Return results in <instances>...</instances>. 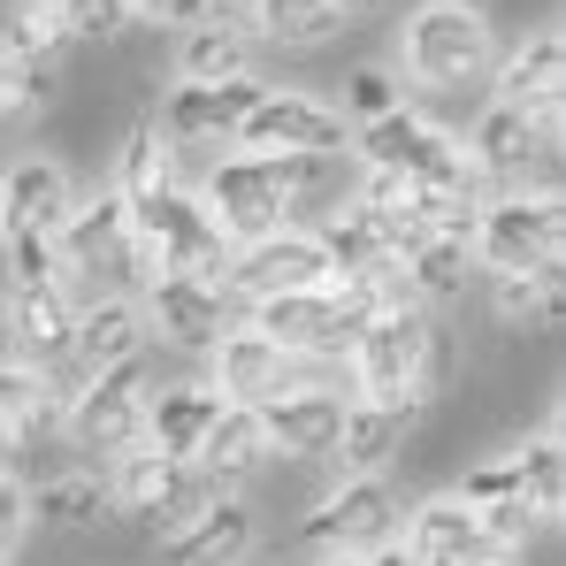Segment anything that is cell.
Returning a JSON list of instances; mask_svg holds the SVG:
<instances>
[{
  "label": "cell",
  "instance_id": "f35d334b",
  "mask_svg": "<svg viewBox=\"0 0 566 566\" xmlns=\"http://www.w3.org/2000/svg\"><path fill=\"white\" fill-rule=\"evenodd\" d=\"M452 497H460V505H474V513H497V505H528V490H521V468H513V452H497V460L468 468ZM528 513H536V505H528Z\"/></svg>",
  "mask_w": 566,
  "mask_h": 566
},
{
  "label": "cell",
  "instance_id": "b9f144b4",
  "mask_svg": "<svg viewBox=\"0 0 566 566\" xmlns=\"http://www.w3.org/2000/svg\"><path fill=\"white\" fill-rule=\"evenodd\" d=\"M23 536H31V490L0 468V566L23 552Z\"/></svg>",
  "mask_w": 566,
  "mask_h": 566
},
{
  "label": "cell",
  "instance_id": "30bf717a",
  "mask_svg": "<svg viewBox=\"0 0 566 566\" xmlns=\"http://www.w3.org/2000/svg\"><path fill=\"white\" fill-rule=\"evenodd\" d=\"M322 283H337V269H329V253H322V238H314L306 222L269 230V238H253V245H230V261H222L230 306H261V298L322 291Z\"/></svg>",
  "mask_w": 566,
  "mask_h": 566
},
{
  "label": "cell",
  "instance_id": "4dcf8cb0",
  "mask_svg": "<svg viewBox=\"0 0 566 566\" xmlns=\"http://www.w3.org/2000/svg\"><path fill=\"white\" fill-rule=\"evenodd\" d=\"M245 31L269 39V46H291V54H314V46H329L345 31V15L329 0H253V23Z\"/></svg>",
  "mask_w": 566,
  "mask_h": 566
},
{
  "label": "cell",
  "instance_id": "83f0119b",
  "mask_svg": "<svg viewBox=\"0 0 566 566\" xmlns=\"http://www.w3.org/2000/svg\"><path fill=\"white\" fill-rule=\"evenodd\" d=\"M552 138H559V130H544V123H528V115H513V107H497V99H490V107L474 115V130L460 138V146H468L474 177L490 185V177H513V169H521L528 154H544Z\"/></svg>",
  "mask_w": 566,
  "mask_h": 566
},
{
  "label": "cell",
  "instance_id": "ba28073f",
  "mask_svg": "<svg viewBox=\"0 0 566 566\" xmlns=\"http://www.w3.org/2000/svg\"><path fill=\"white\" fill-rule=\"evenodd\" d=\"M130 230H138V253H146V276H199L222 283V261H230V238L214 230V214L199 207L191 185H169L154 199L130 207Z\"/></svg>",
  "mask_w": 566,
  "mask_h": 566
},
{
  "label": "cell",
  "instance_id": "f1b7e54d",
  "mask_svg": "<svg viewBox=\"0 0 566 566\" xmlns=\"http://www.w3.org/2000/svg\"><path fill=\"white\" fill-rule=\"evenodd\" d=\"M230 77H253V31L238 15H214L177 39V85H230Z\"/></svg>",
  "mask_w": 566,
  "mask_h": 566
},
{
  "label": "cell",
  "instance_id": "1f68e13d",
  "mask_svg": "<svg viewBox=\"0 0 566 566\" xmlns=\"http://www.w3.org/2000/svg\"><path fill=\"white\" fill-rule=\"evenodd\" d=\"M70 46H77V39H70V23H62V0H8V8H0V54H15V62H54V70H62Z\"/></svg>",
  "mask_w": 566,
  "mask_h": 566
},
{
  "label": "cell",
  "instance_id": "ee69618b",
  "mask_svg": "<svg viewBox=\"0 0 566 566\" xmlns=\"http://www.w3.org/2000/svg\"><path fill=\"white\" fill-rule=\"evenodd\" d=\"M360 566H421V559L406 552V536H390V544H376V552H368Z\"/></svg>",
  "mask_w": 566,
  "mask_h": 566
},
{
  "label": "cell",
  "instance_id": "5b68a950",
  "mask_svg": "<svg viewBox=\"0 0 566 566\" xmlns=\"http://www.w3.org/2000/svg\"><path fill=\"white\" fill-rule=\"evenodd\" d=\"M353 154H360L368 177H390V185H406V191H490L474 177L460 130H444V123H429V115H413V107L368 123V130L353 138Z\"/></svg>",
  "mask_w": 566,
  "mask_h": 566
},
{
  "label": "cell",
  "instance_id": "836d02e7",
  "mask_svg": "<svg viewBox=\"0 0 566 566\" xmlns=\"http://www.w3.org/2000/svg\"><path fill=\"white\" fill-rule=\"evenodd\" d=\"M398 276L406 291L437 314V306H452V298H468V276H474V253L468 245H452V238H421L406 261H398Z\"/></svg>",
  "mask_w": 566,
  "mask_h": 566
},
{
  "label": "cell",
  "instance_id": "8fae6325",
  "mask_svg": "<svg viewBox=\"0 0 566 566\" xmlns=\"http://www.w3.org/2000/svg\"><path fill=\"white\" fill-rule=\"evenodd\" d=\"M398 521H406V505H398V490H390L382 474H345V482L298 521V536H306L322 559H368L376 544L398 536Z\"/></svg>",
  "mask_w": 566,
  "mask_h": 566
},
{
  "label": "cell",
  "instance_id": "277c9868",
  "mask_svg": "<svg viewBox=\"0 0 566 566\" xmlns=\"http://www.w3.org/2000/svg\"><path fill=\"white\" fill-rule=\"evenodd\" d=\"M474 269L490 276H559L566 261V199L559 191H490L468 238Z\"/></svg>",
  "mask_w": 566,
  "mask_h": 566
},
{
  "label": "cell",
  "instance_id": "ac0fdd59",
  "mask_svg": "<svg viewBox=\"0 0 566 566\" xmlns=\"http://www.w3.org/2000/svg\"><path fill=\"white\" fill-rule=\"evenodd\" d=\"M0 322H8V345H15L23 368L54 376L70 360V337H77V291L70 283H8Z\"/></svg>",
  "mask_w": 566,
  "mask_h": 566
},
{
  "label": "cell",
  "instance_id": "7dc6e473",
  "mask_svg": "<svg viewBox=\"0 0 566 566\" xmlns=\"http://www.w3.org/2000/svg\"><path fill=\"white\" fill-rule=\"evenodd\" d=\"M322 566H360V559H322Z\"/></svg>",
  "mask_w": 566,
  "mask_h": 566
},
{
  "label": "cell",
  "instance_id": "e575fe53",
  "mask_svg": "<svg viewBox=\"0 0 566 566\" xmlns=\"http://www.w3.org/2000/svg\"><path fill=\"white\" fill-rule=\"evenodd\" d=\"M513 468H521V490H528L536 521L552 528L566 513V437H559V421H544L536 437H521V444H513Z\"/></svg>",
  "mask_w": 566,
  "mask_h": 566
},
{
  "label": "cell",
  "instance_id": "44dd1931",
  "mask_svg": "<svg viewBox=\"0 0 566 566\" xmlns=\"http://www.w3.org/2000/svg\"><path fill=\"white\" fill-rule=\"evenodd\" d=\"M77 207V177L54 154H23L0 169V245L31 238V230H62V214Z\"/></svg>",
  "mask_w": 566,
  "mask_h": 566
},
{
  "label": "cell",
  "instance_id": "d4e9b609",
  "mask_svg": "<svg viewBox=\"0 0 566 566\" xmlns=\"http://www.w3.org/2000/svg\"><path fill=\"white\" fill-rule=\"evenodd\" d=\"M214 413H222V398L207 390V376L191 382H154V398H146V444L161 452V460H191L199 452V437L214 429Z\"/></svg>",
  "mask_w": 566,
  "mask_h": 566
},
{
  "label": "cell",
  "instance_id": "d6986e66",
  "mask_svg": "<svg viewBox=\"0 0 566 566\" xmlns=\"http://www.w3.org/2000/svg\"><path fill=\"white\" fill-rule=\"evenodd\" d=\"M261 544V521L238 490H214L191 521H177L161 536V566H245Z\"/></svg>",
  "mask_w": 566,
  "mask_h": 566
},
{
  "label": "cell",
  "instance_id": "bcb514c9",
  "mask_svg": "<svg viewBox=\"0 0 566 566\" xmlns=\"http://www.w3.org/2000/svg\"><path fill=\"white\" fill-rule=\"evenodd\" d=\"M214 15H253V0H214Z\"/></svg>",
  "mask_w": 566,
  "mask_h": 566
},
{
  "label": "cell",
  "instance_id": "603a6c76",
  "mask_svg": "<svg viewBox=\"0 0 566 566\" xmlns=\"http://www.w3.org/2000/svg\"><path fill=\"white\" fill-rule=\"evenodd\" d=\"M337 429H345V390L314 382V390H291L276 406H261V437H269V460H329L337 452Z\"/></svg>",
  "mask_w": 566,
  "mask_h": 566
},
{
  "label": "cell",
  "instance_id": "74e56055",
  "mask_svg": "<svg viewBox=\"0 0 566 566\" xmlns=\"http://www.w3.org/2000/svg\"><path fill=\"white\" fill-rule=\"evenodd\" d=\"M337 93H345V107H337V123H345V130H368V123H382V115H398V107H406V85H398V70H390V62H360V70H345V85H337Z\"/></svg>",
  "mask_w": 566,
  "mask_h": 566
},
{
  "label": "cell",
  "instance_id": "ab89813d",
  "mask_svg": "<svg viewBox=\"0 0 566 566\" xmlns=\"http://www.w3.org/2000/svg\"><path fill=\"white\" fill-rule=\"evenodd\" d=\"M8 283H70V261L54 245V230H31V238H8Z\"/></svg>",
  "mask_w": 566,
  "mask_h": 566
},
{
  "label": "cell",
  "instance_id": "4316f807",
  "mask_svg": "<svg viewBox=\"0 0 566 566\" xmlns=\"http://www.w3.org/2000/svg\"><path fill=\"white\" fill-rule=\"evenodd\" d=\"M191 468H199V482H207V490H238V482H253V474L269 468L261 413H253V406H222V413H214V429L199 437Z\"/></svg>",
  "mask_w": 566,
  "mask_h": 566
},
{
  "label": "cell",
  "instance_id": "3957f363",
  "mask_svg": "<svg viewBox=\"0 0 566 566\" xmlns=\"http://www.w3.org/2000/svg\"><path fill=\"white\" fill-rule=\"evenodd\" d=\"M497 70V31L474 0H429L398 31V85L413 93H468Z\"/></svg>",
  "mask_w": 566,
  "mask_h": 566
},
{
  "label": "cell",
  "instance_id": "2e32d148",
  "mask_svg": "<svg viewBox=\"0 0 566 566\" xmlns=\"http://www.w3.org/2000/svg\"><path fill=\"white\" fill-rule=\"evenodd\" d=\"M54 245H62L70 276H138V283H146V253H138L130 207H123L115 191H85V199L62 214Z\"/></svg>",
  "mask_w": 566,
  "mask_h": 566
},
{
  "label": "cell",
  "instance_id": "7402d4cb",
  "mask_svg": "<svg viewBox=\"0 0 566 566\" xmlns=\"http://www.w3.org/2000/svg\"><path fill=\"white\" fill-rule=\"evenodd\" d=\"M421 429V406L413 398H345V429H337V468L345 474H382Z\"/></svg>",
  "mask_w": 566,
  "mask_h": 566
},
{
  "label": "cell",
  "instance_id": "9c48e42d",
  "mask_svg": "<svg viewBox=\"0 0 566 566\" xmlns=\"http://www.w3.org/2000/svg\"><path fill=\"white\" fill-rule=\"evenodd\" d=\"M99 482H107V505H115L123 521L154 528V536H169L177 521H191V513L214 497V490L199 482V468H191V460H161L146 437H138L130 452H115Z\"/></svg>",
  "mask_w": 566,
  "mask_h": 566
},
{
  "label": "cell",
  "instance_id": "4fadbf2b",
  "mask_svg": "<svg viewBox=\"0 0 566 566\" xmlns=\"http://www.w3.org/2000/svg\"><path fill=\"white\" fill-rule=\"evenodd\" d=\"M230 154H329V161H345V123L329 99L298 93V85H269L245 107Z\"/></svg>",
  "mask_w": 566,
  "mask_h": 566
},
{
  "label": "cell",
  "instance_id": "7c38bea8",
  "mask_svg": "<svg viewBox=\"0 0 566 566\" xmlns=\"http://www.w3.org/2000/svg\"><path fill=\"white\" fill-rule=\"evenodd\" d=\"M314 382H329L322 368H306V360H291L283 345H269L261 329H230L214 353H207V390L222 398V406H276V398H291V390H314Z\"/></svg>",
  "mask_w": 566,
  "mask_h": 566
},
{
  "label": "cell",
  "instance_id": "52a82bcc",
  "mask_svg": "<svg viewBox=\"0 0 566 566\" xmlns=\"http://www.w3.org/2000/svg\"><path fill=\"white\" fill-rule=\"evenodd\" d=\"M154 382H161L154 345L130 353V360H115V368H99V376H85L70 398H62V437H70L85 460H115V452H130L138 429H146V398H154Z\"/></svg>",
  "mask_w": 566,
  "mask_h": 566
},
{
  "label": "cell",
  "instance_id": "cb8c5ba5",
  "mask_svg": "<svg viewBox=\"0 0 566 566\" xmlns=\"http://www.w3.org/2000/svg\"><path fill=\"white\" fill-rule=\"evenodd\" d=\"M154 337H146V314H138V298H123V291H107L93 306H77V337H70V376L85 382L99 368H115V360H130V353H146Z\"/></svg>",
  "mask_w": 566,
  "mask_h": 566
},
{
  "label": "cell",
  "instance_id": "e0dca14e",
  "mask_svg": "<svg viewBox=\"0 0 566 566\" xmlns=\"http://www.w3.org/2000/svg\"><path fill=\"white\" fill-rule=\"evenodd\" d=\"M398 536H406V552L421 566H513L521 552L513 544H497L490 536V521L460 505L452 490H437V497H421L406 521H398Z\"/></svg>",
  "mask_w": 566,
  "mask_h": 566
},
{
  "label": "cell",
  "instance_id": "8d00e7d4",
  "mask_svg": "<svg viewBox=\"0 0 566 566\" xmlns=\"http://www.w3.org/2000/svg\"><path fill=\"white\" fill-rule=\"evenodd\" d=\"M54 99H62V70H54V62H15V54H0V130L46 115Z\"/></svg>",
  "mask_w": 566,
  "mask_h": 566
},
{
  "label": "cell",
  "instance_id": "6da1fadb",
  "mask_svg": "<svg viewBox=\"0 0 566 566\" xmlns=\"http://www.w3.org/2000/svg\"><path fill=\"white\" fill-rule=\"evenodd\" d=\"M337 191H353V169L329 154H222L199 185V207L230 245H253L269 230H291V214L329 207Z\"/></svg>",
  "mask_w": 566,
  "mask_h": 566
},
{
  "label": "cell",
  "instance_id": "7a4b0ae2",
  "mask_svg": "<svg viewBox=\"0 0 566 566\" xmlns=\"http://www.w3.org/2000/svg\"><path fill=\"white\" fill-rule=\"evenodd\" d=\"M345 376L353 398H413L429 406L444 382H452V337L429 306H382L368 314L360 345L345 353Z\"/></svg>",
  "mask_w": 566,
  "mask_h": 566
},
{
  "label": "cell",
  "instance_id": "9a60e30c",
  "mask_svg": "<svg viewBox=\"0 0 566 566\" xmlns=\"http://www.w3.org/2000/svg\"><path fill=\"white\" fill-rule=\"evenodd\" d=\"M146 337L154 345H177V353H214L230 329H238V306L222 283H199V276H146Z\"/></svg>",
  "mask_w": 566,
  "mask_h": 566
},
{
  "label": "cell",
  "instance_id": "d6a6232c",
  "mask_svg": "<svg viewBox=\"0 0 566 566\" xmlns=\"http://www.w3.org/2000/svg\"><path fill=\"white\" fill-rule=\"evenodd\" d=\"M177 185V154L161 146V130H154V115L146 123H130L123 130V146H115V199L123 207H138V199H154V191H169Z\"/></svg>",
  "mask_w": 566,
  "mask_h": 566
},
{
  "label": "cell",
  "instance_id": "8992f818",
  "mask_svg": "<svg viewBox=\"0 0 566 566\" xmlns=\"http://www.w3.org/2000/svg\"><path fill=\"white\" fill-rule=\"evenodd\" d=\"M368 314H376V306H368L353 283H322V291H291V298L245 306V329H261L269 345H283V353L306 360V368H345V353L360 345Z\"/></svg>",
  "mask_w": 566,
  "mask_h": 566
},
{
  "label": "cell",
  "instance_id": "f546056e",
  "mask_svg": "<svg viewBox=\"0 0 566 566\" xmlns=\"http://www.w3.org/2000/svg\"><path fill=\"white\" fill-rule=\"evenodd\" d=\"M99 521H115V505H107V482L93 468H70L54 474V482H39V497H31V528H54V536H85Z\"/></svg>",
  "mask_w": 566,
  "mask_h": 566
},
{
  "label": "cell",
  "instance_id": "5bb4252c",
  "mask_svg": "<svg viewBox=\"0 0 566 566\" xmlns=\"http://www.w3.org/2000/svg\"><path fill=\"white\" fill-rule=\"evenodd\" d=\"M269 93V77H230V85H177V93L161 99V115H154V130H161V146L169 154H230L238 146V123H245V107Z\"/></svg>",
  "mask_w": 566,
  "mask_h": 566
},
{
  "label": "cell",
  "instance_id": "ffe728a7",
  "mask_svg": "<svg viewBox=\"0 0 566 566\" xmlns=\"http://www.w3.org/2000/svg\"><path fill=\"white\" fill-rule=\"evenodd\" d=\"M490 77H497V85H490L497 107H513V115H528V123L559 130V99H566V39H559V31L521 39Z\"/></svg>",
  "mask_w": 566,
  "mask_h": 566
},
{
  "label": "cell",
  "instance_id": "484cf974",
  "mask_svg": "<svg viewBox=\"0 0 566 566\" xmlns=\"http://www.w3.org/2000/svg\"><path fill=\"white\" fill-rule=\"evenodd\" d=\"M62 429V390L46 368L0 360V452H31Z\"/></svg>",
  "mask_w": 566,
  "mask_h": 566
},
{
  "label": "cell",
  "instance_id": "d590c367",
  "mask_svg": "<svg viewBox=\"0 0 566 566\" xmlns=\"http://www.w3.org/2000/svg\"><path fill=\"white\" fill-rule=\"evenodd\" d=\"M490 314L505 329H559V276H490Z\"/></svg>",
  "mask_w": 566,
  "mask_h": 566
},
{
  "label": "cell",
  "instance_id": "f6af8a7d",
  "mask_svg": "<svg viewBox=\"0 0 566 566\" xmlns=\"http://www.w3.org/2000/svg\"><path fill=\"white\" fill-rule=\"evenodd\" d=\"M329 8H337V15H376L382 0H329Z\"/></svg>",
  "mask_w": 566,
  "mask_h": 566
},
{
  "label": "cell",
  "instance_id": "7bdbcfd3",
  "mask_svg": "<svg viewBox=\"0 0 566 566\" xmlns=\"http://www.w3.org/2000/svg\"><path fill=\"white\" fill-rule=\"evenodd\" d=\"M130 15H146L161 31H199V23H214V0H130Z\"/></svg>",
  "mask_w": 566,
  "mask_h": 566
},
{
  "label": "cell",
  "instance_id": "60d3db41",
  "mask_svg": "<svg viewBox=\"0 0 566 566\" xmlns=\"http://www.w3.org/2000/svg\"><path fill=\"white\" fill-rule=\"evenodd\" d=\"M62 23H70V39H123L138 15H130V0H62Z\"/></svg>",
  "mask_w": 566,
  "mask_h": 566
}]
</instances>
